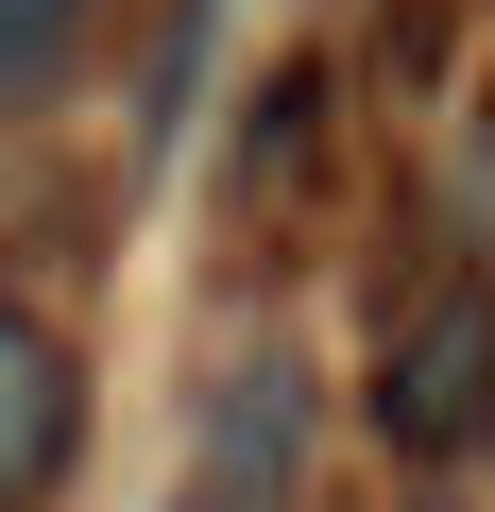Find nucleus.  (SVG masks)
<instances>
[{
	"label": "nucleus",
	"mask_w": 495,
	"mask_h": 512,
	"mask_svg": "<svg viewBox=\"0 0 495 512\" xmlns=\"http://www.w3.org/2000/svg\"><path fill=\"white\" fill-rule=\"evenodd\" d=\"M69 444H86V376H69V342H52L35 308H0V495L69 478Z\"/></svg>",
	"instance_id": "f03ea898"
},
{
	"label": "nucleus",
	"mask_w": 495,
	"mask_h": 512,
	"mask_svg": "<svg viewBox=\"0 0 495 512\" xmlns=\"http://www.w3.org/2000/svg\"><path fill=\"white\" fill-rule=\"evenodd\" d=\"M308 154H325V69H291L274 103H257V137H239V222H291V188H308Z\"/></svg>",
	"instance_id": "7ed1b4c3"
},
{
	"label": "nucleus",
	"mask_w": 495,
	"mask_h": 512,
	"mask_svg": "<svg viewBox=\"0 0 495 512\" xmlns=\"http://www.w3.org/2000/svg\"><path fill=\"white\" fill-rule=\"evenodd\" d=\"M86 18H103V0H0V103H35V86L86 52Z\"/></svg>",
	"instance_id": "20e7f679"
},
{
	"label": "nucleus",
	"mask_w": 495,
	"mask_h": 512,
	"mask_svg": "<svg viewBox=\"0 0 495 512\" xmlns=\"http://www.w3.org/2000/svg\"><path fill=\"white\" fill-rule=\"evenodd\" d=\"M359 393H376V444H393V461H461V444L495 427V291H478V274L393 291Z\"/></svg>",
	"instance_id": "f257e3e1"
}]
</instances>
